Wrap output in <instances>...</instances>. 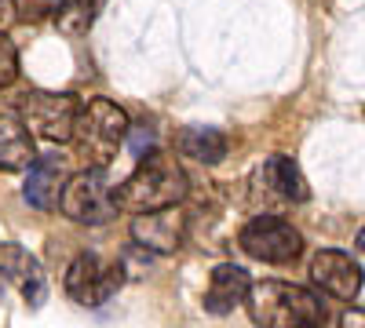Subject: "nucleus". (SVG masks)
I'll list each match as a JSON object with an SVG mask.
<instances>
[{
  "label": "nucleus",
  "instance_id": "nucleus-2",
  "mask_svg": "<svg viewBox=\"0 0 365 328\" xmlns=\"http://www.w3.org/2000/svg\"><path fill=\"white\" fill-rule=\"evenodd\" d=\"M190 194V179L168 154H146L139 168L117 186V208L120 212H158V208H175Z\"/></svg>",
  "mask_w": 365,
  "mask_h": 328
},
{
  "label": "nucleus",
  "instance_id": "nucleus-11",
  "mask_svg": "<svg viewBox=\"0 0 365 328\" xmlns=\"http://www.w3.org/2000/svg\"><path fill=\"white\" fill-rule=\"evenodd\" d=\"M252 288V277L245 266H237V263H220L216 270H212L208 277V288H205V314H216V317H227L234 314V307L245 303V295Z\"/></svg>",
  "mask_w": 365,
  "mask_h": 328
},
{
  "label": "nucleus",
  "instance_id": "nucleus-13",
  "mask_svg": "<svg viewBox=\"0 0 365 328\" xmlns=\"http://www.w3.org/2000/svg\"><path fill=\"white\" fill-rule=\"evenodd\" d=\"M37 157L34 135L22 125V117L0 113V171H22Z\"/></svg>",
  "mask_w": 365,
  "mask_h": 328
},
{
  "label": "nucleus",
  "instance_id": "nucleus-20",
  "mask_svg": "<svg viewBox=\"0 0 365 328\" xmlns=\"http://www.w3.org/2000/svg\"><path fill=\"white\" fill-rule=\"evenodd\" d=\"M354 245H358V248H361V252H365V226H361V230H358V237H354Z\"/></svg>",
  "mask_w": 365,
  "mask_h": 328
},
{
  "label": "nucleus",
  "instance_id": "nucleus-19",
  "mask_svg": "<svg viewBox=\"0 0 365 328\" xmlns=\"http://www.w3.org/2000/svg\"><path fill=\"white\" fill-rule=\"evenodd\" d=\"M15 18H19V4L15 0H0V33H4Z\"/></svg>",
  "mask_w": 365,
  "mask_h": 328
},
{
  "label": "nucleus",
  "instance_id": "nucleus-16",
  "mask_svg": "<svg viewBox=\"0 0 365 328\" xmlns=\"http://www.w3.org/2000/svg\"><path fill=\"white\" fill-rule=\"evenodd\" d=\"M103 8H106V0H58V11H55L58 33L84 37L88 29L96 26V18H99Z\"/></svg>",
  "mask_w": 365,
  "mask_h": 328
},
{
  "label": "nucleus",
  "instance_id": "nucleus-7",
  "mask_svg": "<svg viewBox=\"0 0 365 328\" xmlns=\"http://www.w3.org/2000/svg\"><path fill=\"white\" fill-rule=\"evenodd\" d=\"M120 285H125V266L96 252H81L66 266V277H63V288L77 307H103L106 300H113Z\"/></svg>",
  "mask_w": 365,
  "mask_h": 328
},
{
  "label": "nucleus",
  "instance_id": "nucleus-8",
  "mask_svg": "<svg viewBox=\"0 0 365 328\" xmlns=\"http://www.w3.org/2000/svg\"><path fill=\"white\" fill-rule=\"evenodd\" d=\"M132 241L146 252L175 255L187 241V216L179 208H158V212H139L132 219Z\"/></svg>",
  "mask_w": 365,
  "mask_h": 328
},
{
  "label": "nucleus",
  "instance_id": "nucleus-4",
  "mask_svg": "<svg viewBox=\"0 0 365 328\" xmlns=\"http://www.w3.org/2000/svg\"><path fill=\"white\" fill-rule=\"evenodd\" d=\"M58 212L73 223H84V226L110 223L120 212L117 208V186L110 183V171L91 164L88 171L70 175L63 194H58Z\"/></svg>",
  "mask_w": 365,
  "mask_h": 328
},
{
  "label": "nucleus",
  "instance_id": "nucleus-18",
  "mask_svg": "<svg viewBox=\"0 0 365 328\" xmlns=\"http://www.w3.org/2000/svg\"><path fill=\"white\" fill-rule=\"evenodd\" d=\"M340 328H365V310L361 307H351L340 314Z\"/></svg>",
  "mask_w": 365,
  "mask_h": 328
},
{
  "label": "nucleus",
  "instance_id": "nucleus-6",
  "mask_svg": "<svg viewBox=\"0 0 365 328\" xmlns=\"http://www.w3.org/2000/svg\"><path fill=\"white\" fill-rule=\"evenodd\" d=\"M81 113V99L70 92H26L19 99V117L44 142H70L73 125Z\"/></svg>",
  "mask_w": 365,
  "mask_h": 328
},
{
  "label": "nucleus",
  "instance_id": "nucleus-5",
  "mask_svg": "<svg viewBox=\"0 0 365 328\" xmlns=\"http://www.w3.org/2000/svg\"><path fill=\"white\" fill-rule=\"evenodd\" d=\"M237 245L249 259H259L270 266H289L303 255V233L282 216H256L241 226Z\"/></svg>",
  "mask_w": 365,
  "mask_h": 328
},
{
  "label": "nucleus",
  "instance_id": "nucleus-1",
  "mask_svg": "<svg viewBox=\"0 0 365 328\" xmlns=\"http://www.w3.org/2000/svg\"><path fill=\"white\" fill-rule=\"evenodd\" d=\"M245 310L259 328H325L329 310L322 295L289 281H259L245 295Z\"/></svg>",
  "mask_w": 365,
  "mask_h": 328
},
{
  "label": "nucleus",
  "instance_id": "nucleus-9",
  "mask_svg": "<svg viewBox=\"0 0 365 328\" xmlns=\"http://www.w3.org/2000/svg\"><path fill=\"white\" fill-rule=\"evenodd\" d=\"M311 281L325 295H332V300L351 303L354 295L361 292V266L340 248H322L311 259Z\"/></svg>",
  "mask_w": 365,
  "mask_h": 328
},
{
  "label": "nucleus",
  "instance_id": "nucleus-15",
  "mask_svg": "<svg viewBox=\"0 0 365 328\" xmlns=\"http://www.w3.org/2000/svg\"><path fill=\"white\" fill-rule=\"evenodd\" d=\"M175 150H179L182 157L197 161V164H220V161L227 157V150H230V139H227L220 128H201V125H194V128H182V132L175 135Z\"/></svg>",
  "mask_w": 365,
  "mask_h": 328
},
{
  "label": "nucleus",
  "instance_id": "nucleus-14",
  "mask_svg": "<svg viewBox=\"0 0 365 328\" xmlns=\"http://www.w3.org/2000/svg\"><path fill=\"white\" fill-rule=\"evenodd\" d=\"M0 270H4L8 281H15L22 288L29 307H41V300H44V274H41V266H37L34 255H26L22 248L8 245L4 252H0Z\"/></svg>",
  "mask_w": 365,
  "mask_h": 328
},
{
  "label": "nucleus",
  "instance_id": "nucleus-3",
  "mask_svg": "<svg viewBox=\"0 0 365 328\" xmlns=\"http://www.w3.org/2000/svg\"><path fill=\"white\" fill-rule=\"evenodd\" d=\"M128 132H132V121H128V113L120 110L117 102H110V99H88V102H81L70 146L77 150V157H84L88 164L106 168L117 157L120 146H125Z\"/></svg>",
  "mask_w": 365,
  "mask_h": 328
},
{
  "label": "nucleus",
  "instance_id": "nucleus-12",
  "mask_svg": "<svg viewBox=\"0 0 365 328\" xmlns=\"http://www.w3.org/2000/svg\"><path fill=\"white\" fill-rule=\"evenodd\" d=\"M256 183H259V190H263V194L278 197V201H285V204H303V201L311 197L307 179L299 175V168H296V164H292V157H285V154L267 157V161H263V168L256 171Z\"/></svg>",
  "mask_w": 365,
  "mask_h": 328
},
{
  "label": "nucleus",
  "instance_id": "nucleus-10",
  "mask_svg": "<svg viewBox=\"0 0 365 328\" xmlns=\"http://www.w3.org/2000/svg\"><path fill=\"white\" fill-rule=\"evenodd\" d=\"M66 179H70L66 157H58V154L34 157L29 175H26V186H22L26 204L37 208V212H51V208H58V194H63Z\"/></svg>",
  "mask_w": 365,
  "mask_h": 328
},
{
  "label": "nucleus",
  "instance_id": "nucleus-17",
  "mask_svg": "<svg viewBox=\"0 0 365 328\" xmlns=\"http://www.w3.org/2000/svg\"><path fill=\"white\" fill-rule=\"evenodd\" d=\"M15 77H19V51H15V44L8 41V33H0V92H4V88H11Z\"/></svg>",
  "mask_w": 365,
  "mask_h": 328
}]
</instances>
